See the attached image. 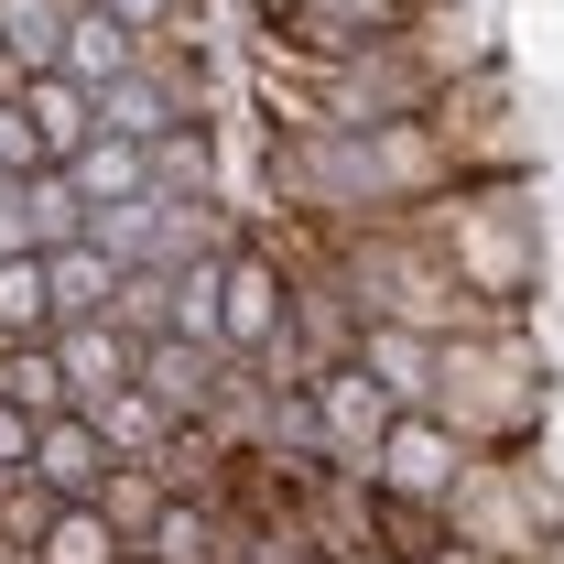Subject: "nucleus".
<instances>
[{
  "label": "nucleus",
  "mask_w": 564,
  "mask_h": 564,
  "mask_svg": "<svg viewBox=\"0 0 564 564\" xmlns=\"http://www.w3.org/2000/svg\"><path fill=\"white\" fill-rule=\"evenodd\" d=\"M391 33L434 66V87H445V76H467V66H499V11H489V0H413Z\"/></svg>",
  "instance_id": "8"
},
{
  "label": "nucleus",
  "mask_w": 564,
  "mask_h": 564,
  "mask_svg": "<svg viewBox=\"0 0 564 564\" xmlns=\"http://www.w3.org/2000/svg\"><path fill=\"white\" fill-rule=\"evenodd\" d=\"M434 141L456 152V174H532V131H521V87L510 66H467L423 98Z\"/></svg>",
  "instance_id": "3"
},
{
  "label": "nucleus",
  "mask_w": 564,
  "mask_h": 564,
  "mask_svg": "<svg viewBox=\"0 0 564 564\" xmlns=\"http://www.w3.org/2000/svg\"><path fill=\"white\" fill-rule=\"evenodd\" d=\"M0 402H22L33 423H44V413H76L66 369H55V337H11V348H0Z\"/></svg>",
  "instance_id": "18"
},
{
  "label": "nucleus",
  "mask_w": 564,
  "mask_h": 564,
  "mask_svg": "<svg viewBox=\"0 0 564 564\" xmlns=\"http://www.w3.org/2000/svg\"><path fill=\"white\" fill-rule=\"evenodd\" d=\"M282 315H293V261L272 239H228V261H217V348L261 358L282 337Z\"/></svg>",
  "instance_id": "4"
},
{
  "label": "nucleus",
  "mask_w": 564,
  "mask_h": 564,
  "mask_svg": "<svg viewBox=\"0 0 564 564\" xmlns=\"http://www.w3.org/2000/svg\"><path fill=\"white\" fill-rule=\"evenodd\" d=\"M66 174H76V196H87V207H109V196H141V185H152V163H141L131 131H87V141L66 152Z\"/></svg>",
  "instance_id": "15"
},
{
  "label": "nucleus",
  "mask_w": 564,
  "mask_h": 564,
  "mask_svg": "<svg viewBox=\"0 0 564 564\" xmlns=\"http://www.w3.org/2000/svg\"><path fill=\"white\" fill-rule=\"evenodd\" d=\"M413 564H499V554H478L467 532H445V543H434V554H413Z\"/></svg>",
  "instance_id": "26"
},
{
  "label": "nucleus",
  "mask_w": 564,
  "mask_h": 564,
  "mask_svg": "<svg viewBox=\"0 0 564 564\" xmlns=\"http://www.w3.org/2000/svg\"><path fill=\"white\" fill-rule=\"evenodd\" d=\"M98 11H120L131 33H163V22H174V0H98Z\"/></svg>",
  "instance_id": "25"
},
{
  "label": "nucleus",
  "mask_w": 564,
  "mask_h": 564,
  "mask_svg": "<svg viewBox=\"0 0 564 564\" xmlns=\"http://www.w3.org/2000/svg\"><path fill=\"white\" fill-rule=\"evenodd\" d=\"M423 228H434V250L456 261L467 293L532 315V282H543V207H532L521 174H456V185L423 207Z\"/></svg>",
  "instance_id": "1"
},
{
  "label": "nucleus",
  "mask_w": 564,
  "mask_h": 564,
  "mask_svg": "<svg viewBox=\"0 0 564 564\" xmlns=\"http://www.w3.org/2000/svg\"><path fill=\"white\" fill-rule=\"evenodd\" d=\"M33 478L55 499H98V478H109V434H98V413H44L33 423Z\"/></svg>",
  "instance_id": "11"
},
{
  "label": "nucleus",
  "mask_w": 564,
  "mask_h": 564,
  "mask_svg": "<svg viewBox=\"0 0 564 564\" xmlns=\"http://www.w3.org/2000/svg\"><path fill=\"white\" fill-rule=\"evenodd\" d=\"M22 109H33V131H44V152L66 163L76 141L98 131V87H76L66 66H44V76H22Z\"/></svg>",
  "instance_id": "14"
},
{
  "label": "nucleus",
  "mask_w": 564,
  "mask_h": 564,
  "mask_svg": "<svg viewBox=\"0 0 564 564\" xmlns=\"http://www.w3.org/2000/svg\"><path fill=\"white\" fill-rule=\"evenodd\" d=\"M337 564H402V554H380V543H358V554H337Z\"/></svg>",
  "instance_id": "29"
},
{
  "label": "nucleus",
  "mask_w": 564,
  "mask_h": 564,
  "mask_svg": "<svg viewBox=\"0 0 564 564\" xmlns=\"http://www.w3.org/2000/svg\"><path fill=\"white\" fill-rule=\"evenodd\" d=\"M456 467H467V434L434 413V402H413V413H391V434H380L369 489H380V499H434V510H445Z\"/></svg>",
  "instance_id": "6"
},
{
  "label": "nucleus",
  "mask_w": 564,
  "mask_h": 564,
  "mask_svg": "<svg viewBox=\"0 0 564 564\" xmlns=\"http://www.w3.org/2000/svg\"><path fill=\"white\" fill-rule=\"evenodd\" d=\"M55 369H66L76 413H109V402L131 391V369H141V337L120 315H66V326H55Z\"/></svg>",
  "instance_id": "7"
},
{
  "label": "nucleus",
  "mask_w": 564,
  "mask_h": 564,
  "mask_svg": "<svg viewBox=\"0 0 564 564\" xmlns=\"http://www.w3.org/2000/svg\"><path fill=\"white\" fill-rule=\"evenodd\" d=\"M521 564H564V532H543V543H532V554H521Z\"/></svg>",
  "instance_id": "28"
},
{
  "label": "nucleus",
  "mask_w": 564,
  "mask_h": 564,
  "mask_svg": "<svg viewBox=\"0 0 564 564\" xmlns=\"http://www.w3.org/2000/svg\"><path fill=\"white\" fill-rule=\"evenodd\" d=\"M131 543L109 532V510L98 499H55V521L33 532V564H120Z\"/></svg>",
  "instance_id": "17"
},
{
  "label": "nucleus",
  "mask_w": 564,
  "mask_h": 564,
  "mask_svg": "<svg viewBox=\"0 0 564 564\" xmlns=\"http://www.w3.org/2000/svg\"><path fill=\"white\" fill-rule=\"evenodd\" d=\"M348 358L369 369V380H380V391H391V402H402V413H413V402H434V358H445V337H423V326H391V315H369Z\"/></svg>",
  "instance_id": "10"
},
{
  "label": "nucleus",
  "mask_w": 564,
  "mask_h": 564,
  "mask_svg": "<svg viewBox=\"0 0 564 564\" xmlns=\"http://www.w3.org/2000/svg\"><path fill=\"white\" fill-rule=\"evenodd\" d=\"M217 380H228V348L217 337H141V369H131V391H152L174 423H207V402H217Z\"/></svg>",
  "instance_id": "9"
},
{
  "label": "nucleus",
  "mask_w": 564,
  "mask_h": 564,
  "mask_svg": "<svg viewBox=\"0 0 564 564\" xmlns=\"http://www.w3.org/2000/svg\"><path fill=\"white\" fill-rule=\"evenodd\" d=\"M0 98H22V55H11V33H0Z\"/></svg>",
  "instance_id": "27"
},
{
  "label": "nucleus",
  "mask_w": 564,
  "mask_h": 564,
  "mask_svg": "<svg viewBox=\"0 0 564 564\" xmlns=\"http://www.w3.org/2000/svg\"><path fill=\"white\" fill-rule=\"evenodd\" d=\"M98 434H109V456H152V445L174 434V413H163L152 391H120V402L98 413Z\"/></svg>",
  "instance_id": "22"
},
{
  "label": "nucleus",
  "mask_w": 564,
  "mask_h": 564,
  "mask_svg": "<svg viewBox=\"0 0 564 564\" xmlns=\"http://www.w3.org/2000/svg\"><path fill=\"white\" fill-rule=\"evenodd\" d=\"M304 413H315V456L326 467H358L369 478V456H380V434H391V391L358 369V358H337V369H315V391H304Z\"/></svg>",
  "instance_id": "5"
},
{
  "label": "nucleus",
  "mask_w": 564,
  "mask_h": 564,
  "mask_svg": "<svg viewBox=\"0 0 564 564\" xmlns=\"http://www.w3.org/2000/svg\"><path fill=\"white\" fill-rule=\"evenodd\" d=\"M434 413L456 423L467 445H532L554 413V358L532 348V326H478V337H445L434 358Z\"/></svg>",
  "instance_id": "2"
},
{
  "label": "nucleus",
  "mask_w": 564,
  "mask_h": 564,
  "mask_svg": "<svg viewBox=\"0 0 564 564\" xmlns=\"http://www.w3.org/2000/svg\"><path fill=\"white\" fill-rule=\"evenodd\" d=\"M33 163H55V152H44V131H33L22 98H0V174H33Z\"/></svg>",
  "instance_id": "23"
},
{
  "label": "nucleus",
  "mask_w": 564,
  "mask_h": 564,
  "mask_svg": "<svg viewBox=\"0 0 564 564\" xmlns=\"http://www.w3.org/2000/svg\"><path fill=\"white\" fill-rule=\"evenodd\" d=\"M131 66H141V33L120 22V11L76 0V22H66V76H76V87H109V76H131Z\"/></svg>",
  "instance_id": "12"
},
{
  "label": "nucleus",
  "mask_w": 564,
  "mask_h": 564,
  "mask_svg": "<svg viewBox=\"0 0 564 564\" xmlns=\"http://www.w3.org/2000/svg\"><path fill=\"white\" fill-rule=\"evenodd\" d=\"M66 22H76V0H0V33H11V55H22V76L66 66Z\"/></svg>",
  "instance_id": "21"
},
{
  "label": "nucleus",
  "mask_w": 564,
  "mask_h": 564,
  "mask_svg": "<svg viewBox=\"0 0 564 564\" xmlns=\"http://www.w3.org/2000/svg\"><path fill=\"white\" fill-rule=\"evenodd\" d=\"M141 163H152V196H228V185H217V141H207V120L152 131V141H141Z\"/></svg>",
  "instance_id": "13"
},
{
  "label": "nucleus",
  "mask_w": 564,
  "mask_h": 564,
  "mask_svg": "<svg viewBox=\"0 0 564 564\" xmlns=\"http://www.w3.org/2000/svg\"><path fill=\"white\" fill-rule=\"evenodd\" d=\"M44 282H55V326H66V315H109L120 261H109L98 239H66V250H44Z\"/></svg>",
  "instance_id": "16"
},
{
  "label": "nucleus",
  "mask_w": 564,
  "mask_h": 564,
  "mask_svg": "<svg viewBox=\"0 0 564 564\" xmlns=\"http://www.w3.org/2000/svg\"><path fill=\"white\" fill-rule=\"evenodd\" d=\"M22 228H33V250H66V239H87V196H76L66 163H33V174H22Z\"/></svg>",
  "instance_id": "19"
},
{
  "label": "nucleus",
  "mask_w": 564,
  "mask_h": 564,
  "mask_svg": "<svg viewBox=\"0 0 564 564\" xmlns=\"http://www.w3.org/2000/svg\"><path fill=\"white\" fill-rule=\"evenodd\" d=\"M0 467H33V413L22 402H0Z\"/></svg>",
  "instance_id": "24"
},
{
  "label": "nucleus",
  "mask_w": 564,
  "mask_h": 564,
  "mask_svg": "<svg viewBox=\"0 0 564 564\" xmlns=\"http://www.w3.org/2000/svg\"><path fill=\"white\" fill-rule=\"evenodd\" d=\"M11 337H55V282H44V250H0V348Z\"/></svg>",
  "instance_id": "20"
}]
</instances>
